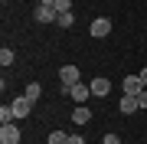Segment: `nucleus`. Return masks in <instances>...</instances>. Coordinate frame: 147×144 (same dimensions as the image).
I'll return each mask as SVG.
<instances>
[{"label":"nucleus","instance_id":"1","mask_svg":"<svg viewBox=\"0 0 147 144\" xmlns=\"http://www.w3.org/2000/svg\"><path fill=\"white\" fill-rule=\"evenodd\" d=\"M75 82H82V72H79V66H62V69H59V85L72 89Z\"/></svg>","mask_w":147,"mask_h":144},{"label":"nucleus","instance_id":"2","mask_svg":"<svg viewBox=\"0 0 147 144\" xmlns=\"http://www.w3.org/2000/svg\"><path fill=\"white\" fill-rule=\"evenodd\" d=\"M88 33H92L95 39H105L108 33H111V20H108V16H98V20H92V30H88Z\"/></svg>","mask_w":147,"mask_h":144},{"label":"nucleus","instance_id":"3","mask_svg":"<svg viewBox=\"0 0 147 144\" xmlns=\"http://www.w3.org/2000/svg\"><path fill=\"white\" fill-rule=\"evenodd\" d=\"M121 89H124V95H141V92H144V82H141V75H124Z\"/></svg>","mask_w":147,"mask_h":144},{"label":"nucleus","instance_id":"4","mask_svg":"<svg viewBox=\"0 0 147 144\" xmlns=\"http://www.w3.org/2000/svg\"><path fill=\"white\" fill-rule=\"evenodd\" d=\"M0 144H20V128L16 124H0Z\"/></svg>","mask_w":147,"mask_h":144},{"label":"nucleus","instance_id":"5","mask_svg":"<svg viewBox=\"0 0 147 144\" xmlns=\"http://www.w3.org/2000/svg\"><path fill=\"white\" fill-rule=\"evenodd\" d=\"M92 95V85H85V82H75L72 89H69V98H75L79 105H85V98Z\"/></svg>","mask_w":147,"mask_h":144},{"label":"nucleus","instance_id":"6","mask_svg":"<svg viewBox=\"0 0 147 144\" xmlns=\"http://www.w3.org/2000/svg\"><path fill=\"white\" fill-rule=\"evenodd\" d=\"M10 105H13V112H16V121H20V118H26V115H30V108H33V101H30L26 95H20V98H13Z\"/></svg>","mask_w":147,"mask_h":144},{"label":"nucleus","instance_id":"7","mask_svg":"<svg viewBox=\"0 0 147 144\" xmlns=\"http://www.w3.org/2000/svg\"><path fill=\"white\" fill-rule=\"evenodd\" d=\"M33 20H36V23H56V20H59V13L53 10V7H36Z\"/></svg>","mask_w":147,"mask_h":144},{"label":"nucleus","instance_id":"8","mask_svg":"<svg viewBox=\"0 0 147 144\" xmlns=\"http://www.w3.org/2000/svg\"><path fill=\"white\" fill-rule=\"evenodd\" d=\"M88 85H92V95H98V98H101V95H108V92H111V82L105 79V75H98V79H92Z\"/></svg>","mask_w":147,"mask_h":144},{"label":"nucleus","instance_id":"9","mask_svg":"<svg viewBox=\"0 0 147 144\" xmlns=\"http://www.w3.org/2000/svg\"><path fill=\"white\" fill-rule=\"evenodd\" d=\"M118 108H121V115H134L137 112V95H124L118 101Z\"/></svg>","mask_w":147,"mask_h":144},{"label":"nucleus","instance_id":"10","mask_svg":"<svg viewBox=\"0 0 147 144\" xmlns=\"http://www.w3.org/2000/svg\"><path fill=\"white\" fill-rule=\"evenodd\" d=\"M72 121H75V124H88V121H92L88 105H79V108H75V112H72Z\"/></svg>","mask_w":147,"mask_h":144},{"label":"nucleus","instance_id":"11","mask_svg":"<svg viewBox=\"0 0 147 144\" xmlns=\"http://www.w3.org/2000/svg\"><path fill=\"white\" fill-rule=\"evenodd\" d=\"M13 121H16L13 105H3V108H0V124H13Z\"/></svg>","mask_w":147,"mask_h":144},{"label":"nucleus","instance_id":"12","mask_svg":"<svg viewBox=\"0 0 147 144\" xmlns=\"http://www.w3.org/2000/svg\"><path fill=\"white\" fill-rule=\"evenodd\" d=\"M23 95H26L30 101H36V98L42 95V85H39V82H30V85H26V92H23Z\"/></svg>","mask_w":147,"mask_h":144},{"label":"nucleus","instance_id":"13","mask_svg":"<svg viewBox=\"0 0 147 144\" xmlns=\"http://www.w3.org/2000/svg\"><path fill=\"white\" fill-rule=\"evenodd\" d=\"M13 59H16V53H13L10 46H3V49H0V62H3V69H7V66H13Z\"/></svg>","mask_w":147,"mask_h":144},{"label":"nucleus","instance_id":"14","mask_svg":"<svg viewBox=\"0 0 147 144\" xmlns=\"http://www.w3.org/2000/svg\"><path fill=\"white\" fill-rule=\"evenodd\" d=\"M59 26H62V30H69V26H72V23H75V16H72V10H69V13H59Z\"/></svg>","mask_w":147,"mask_h":144},{"label":"nucleus","instance_id":"15","mask_svg":"<svg viewBox=\"0 0 147 144\" xmlns=\"http://www.w3.org/2000/svg\"><path fill=\"white\" fill-rule=\"evenodd\" d=\"M49 144H69V134L65 131H53L49 134Z\"/></svg>","mask_w":147,"mask_h":144},{"label":"nucleus","instance_id":"16","mask_svg":"<svg viewBox=\"0 0 147 144\" xmlns=\"http://www.w3.org/2000/svg\"><path fill=\"white\" fill-rule=\"evenodd\" d=\"M72 10V0H56V13H69Z\"/></svg>","mask_w":147,"mask_h":144},{"label":"nucleus","instance_id":"17","mask_svg":"<svg viewBox=\"0 0 147 144\" xmlns=\"http://www.w3.org/2000/svg\"><path fill=\"white\" fill-rule=\"evenodd\" d=\"M101 144H124V141H121L118 134H105V141H101Z\"/></svg>","mask_w":147,"mask_h":144},{"label":"nucleus","instance_id":"18","mask_svg":"<svg viewBox=\"0 0 147 144\" xmlns=\"http://www.w3.org/2000/svg\"><path fill=\"white\" fill-rule=\"evenodd\" d=\"M137 108H147V89L141 92V95H137Z\"/></svg>","mask_w":147,"mask_h":144},{"label":"nucleus","instance_id":"19","mask_svg":"<svg viewBox=\"0 0 147 144\" xmlns=\"http://www.w3.org/2000/svg\"><path fill=\"white\" fill-rule=\"evenodd\" d=\"M69 144H85V138L82 134H69Z\"/></svg>","mask_w":147,"mask_h":144},{"label":"nucleus","instance_id":"20","mask_svg":"<svg viewBox=\"0 0 147 144\" xmlns=\"http://www.w3.org/2000/svg\"><path fill=\"white\" fill-rule=\"evenodd\" d=\"M137 75H141V82H144V89H147V66H144V69L137 72Z\"/></svg>","mask_w":147,"mask_h":144},{"label":"nucleus","instance_id":"21","mask_svg":"<svg viewBox=\"0 0 147 144\" xmlns=\"http://www.w3.org/2000/svg\"><path fill=\"white\" fill-rule=\"evenodd\" d=\"M39 7H53L56 10V0H39Z\"/></svg>","mask_w":147,"mask_h":144},{"label":"nucleus","instance_id":"22","mask_svg":"<svg viewBox=\"0 0 147 144\" xmlns=\"http://www.w3.org/2000/svg\"><path fill=\"white\" fill-rule=\"evenodd\" d=\"M3 3H10V0H3Z\"/></svg>","mask_w":147,"mask_h":144}]
</instances>
